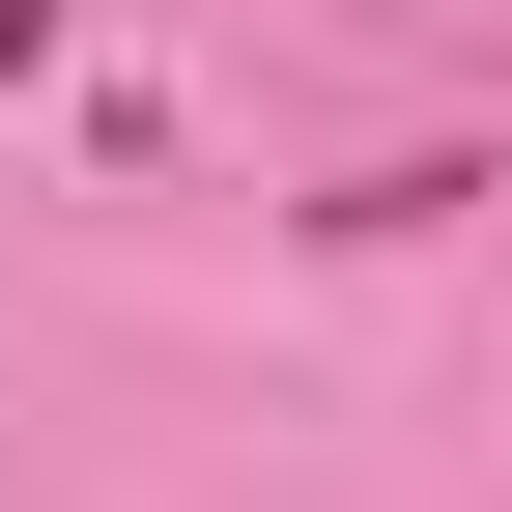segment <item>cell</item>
Listing matches in <instances>:
<instances>
[{
	"label": "cell",
	"instance_id": "1",
	"mask_svg": "<svg viewBox=\"0 0 512 512\" xmlns=\"http://www.w3.org/2000/svg\"><path fill=\"white\" fill-rule=\"evenodd\" d=\"M29 57H57V0H0V86H29Z\"/></svg>",
	"mask_w": 512,
	"mask_h": 512
}]
</instances>
